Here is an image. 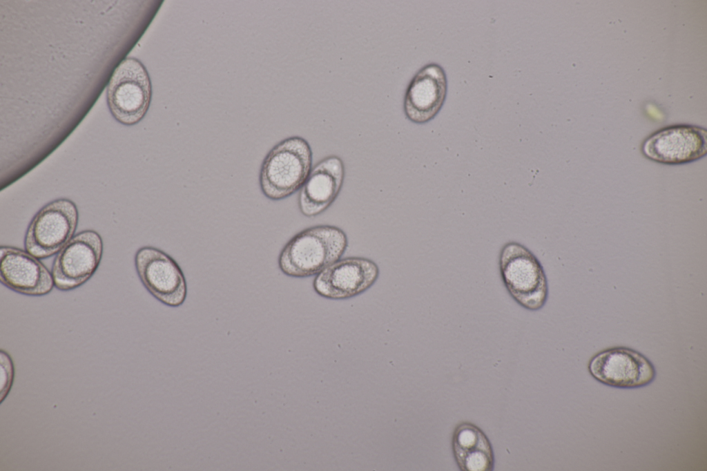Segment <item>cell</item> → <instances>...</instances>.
Returning <instances> with one entry per match:
<instances>
[{"mask_svg": "<svg viewBox=\"0 0 707 471\" xmlns=\"http://www.w3.org/2000/svg\"><path fill=\"white\" fill-rule=\"evenodd\" d=\"M348 247L347 234L327 224L313 226L293 236L280 252V270L293 278L318 275L340 260Z\"/></svg>", "mask_w": 707, "mask_h": 471, "instance_id": "1", "label": "cell"}, {"mask_svg": "<svg viewBox=\"0 0 707 471\" xmlns=\"http://www.w3.org/2000/svg\"><path fill=\"white\" fill-rule=\"evenodd\" d=\"M312 151L302 137L292 136L276 144L264 158L259 174L262 193L278 201L299 191L312 169Z\"/></svg>", "mask_w": 707, "mask_h": 471, "instance_id": "2", "label": "cell"}, {"mask_svg": "<svg viewBox=\"0 0 707 471\" xmlns=\"http://www.w3.org/2000/svg\"><path fill=\"white\" fill-rule=\"evenodd\" d=\"M498 265L503 283L518 305L530 311L544 307L548 298L547 277L527 247L515 241L506 242L501 249Z\"/></svg>", "mask_w": 707, "mask_h": 471, "instance_id": "3", "label": "cell"}, {"mask_svg": "<svg viewBox=\"0 0 707 471\" xmlns=\"http://www.w3.org/2000/svg\"><path fill=\"white\" fill-rule=\"evenodd\" d=\"M151 95L145 66L135 58H125L115 68L107 87V104L113 117L125 126L139 123L148 110Z\"/></svg>", "mask_w": 707, "mask_h": 471, "instance_id": "4", "label": "cell"}, {"mask_svg": "<svg viewBox=\"0 0 707 471\" xmlns=\"http://www.w3.org/2000/svg\"><path fill=\"white\" fill-rule=\"evenodd\" d=\"M78 220V209L72 200L59 198L47 203L28 226L25 250L39 259L57 254L74 236Z\"/></svg>", "mask_w": 707, "mask_h": 471, "instance_id": "5", "label": "cell"}, {"mask_svg": "<svg viewBox=\"0 0 707 471\" xmlns=\"http://www.w3.org/2000/svg\"><path fill=\"white\" fill-rule=\"evenodd\" d=\"M137 274L148 292L162 304L178 307L185 301L187 285L178 263L164 251L140 247L135 255Z\"/></svg>", "mask_w": 707, "mask_h": 471, "instance_id": "6", "label": "cell"}, {"mask_svg": "<svg viewBox=\"0 0 707 471\" xmlns=\"http://www.w3.org/2000/svg\"><path fill=\"white\" fill-rule=\"evenodd\" d=\"M103 241L95 231L79 232L57 253L51 273L55 287L68 291L86 283L99 266Z\"/></svg>", "mask_w": 707, "mask_h": 471, "instance_id": "7", "label": "cell"}, {"mask_svg": "<svg viewBox=\"0 0 707 471\" xmlns=\"http://www.w3.org/2000/svg\"><path fill=\"white\" fill-rule=\"evenodd\" d=\"M588 371L603 385L621 389L643 387L656 377L652 362L638 351L626 347L599 352L590 359Z\"/></svg>", "mask_w": 707, "mask_h": 471, "instance_id": "8", "label": "cell"}, {"mask_svg": "<svg viewBox=\"0 0 707 471\" xmlns=\"http://www.w3.org/2000/svg\"><path fill=\"white\" fill-rule=\"evenodd\" d=\"M641 150L646 158L657 163L677 165L693 162L707 153V131L696 125L668 126L649 135Z\"/></svg>", "mask_w": 707, "mask_h": 471, "instance_id": "9", "label": "cell"}, {"mask_svg": "<svg viewBox=\"0 0 707 471\" xmlns=\"http://www.w3.org/2000/svg\"><path fill=\"white\" fill-rule=\"evenodd\" d=\"M379 267L363 257L340 258L316 276L313 287L320 296L330 300H345L358 296L376 282Z\"/></svg>", "mask_w": 707, "mask_h": 471, "instance_id": "10", "label": "cell"}, {"mask_svg": "<svg viewBox=\"0 0 707 471\" xmlns=\"http://www.w3.org/2000/svg\"><path fill=\"white\" fill-rule=\"evenodd\" d=\"M0 280L10 290L26 296H42L55 287L51 272L39 258L17 247H0Z\"/></svg>", "mask_w": 707, "mask_h": 471, "instance_id": "11", "label": "cell"}, {"mask_svg": "<svg viewBox=\"0 0 707 471\" xmlns=\"http://www.w3.org/2000/svg\"><path fill=\"white\" fill-rule=\"evenodd\" d=\"M447 90L443 67L436 63L426 64L415 74L406 90L403 101L406 117L418 124L429 122L442 108Z\"/></svg>", "mask_w": 707, "mask_h": 471, "instance_id": "12", "label": "cell"}, {"mask_svg": "<svg viewBox=\"0 0 707 471\" xmlns=\"http://www.w3.org/2000/svg\"><path fill=\"white\" fill-rule=\"evenodd\" d=\"M345 173L343 161L337 155L327 156L312 167L299 190L298 204L301 213L313 218L325 212L340 192Z\"/></svg>", "mask_w": 707, "mask_h": 471, "instance_id": "13", "label": "cell"}, {"mask_svg": "<svg viewBox=\"0 0 707 471\" xmlns=\"http://www.w3.org/2000/svg\"><path fill=\"white\" fill-rule=\"evenodd\" d=\"M454 459L463 471H491L494 467V454L485 432L469 422L459 423L452 441Z\"/></svg>", "mask_w": 707, "mask_h": 471, "instance_id": "14", "label": "cell"}]
</instances>
